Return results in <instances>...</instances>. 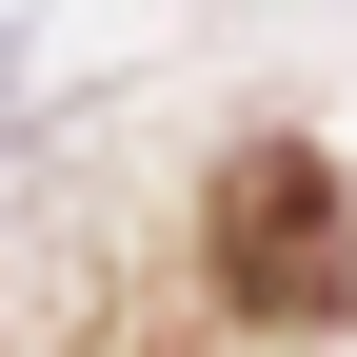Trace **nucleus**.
<instances>
[{
    "label": "nucleus",
    "mask_w": 357,
    "mask_h": 357,
    "mask_svg": "<svg viewBox=\"0 0 357 357\" xmlns=\"http://www.w3.org/2000/svg\"><path fill=\"white\" fill-rule=\"evenodd\" d=\"M218 298L278 318V337L357 318V218H337V159L318 139H238L218 159Z\"/></svg>",
    "instance_id": "f257e3e1"
}]
</instances>
